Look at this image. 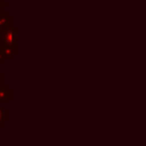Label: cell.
Here are the masks:
<instances>
[{"label": "cell", "instance_id": "cell-4", "mask_svg": "<svg viewBox=\"0 0 146 146\" xmlns=\"http://www.w3.org/2000/svg\"><path fill=\"white\" fill-rule=\"evenodd\" d=\"M5 117H6V115H5V112H3V111L0 108V123H1V122L5 120Z\"/></svg>", "mask_w": 146, "mask_h": 146}, {"label": "cell", "instance_id": "cell-2", "mask_svg": "<svg viewBox=\"0 0 146 146\" xmlns=\"http://www.w3.org/2000/svg\"><path fill=\"white\" fill-rule=\"evenodd\" d=\"M9 26H10V18L5 13H0V30L3 31Z\"/></svg>", "mask_w": 146, "mask_h": 146}, {"label": "cell", "instance_id": "cell-1", "mask_svg": "<svg viewBox=\"0 0 146 146\" xmlns=\"http://www.w3.org/2000/svg\"><path fill=\"white\" fill-rule=\"evenodd\" d=\"M2 34H3V42L2 43L16 49V44H15V36L16 35H15L14 29H11L9 26V27H7V29H5L2 31Z\"/></svg>", "mask_w": 146, "mask_h": 146}, {"label": "cell", "instance_id": "cell-5", "mask_svg": "<svg viewBox=\"0 0 146 146\" xmlns=\"http://www.w3.org/2000/svg\"><path fill=\"white\" fill-rule=\"evenodd\" d=\"M3 57H5V56H3V54H2V51L0 50V62H1V59H2Z\"/></svg>", "mask_w": 146, "mask_h": 146}, {"label": "cell", "instance_id": "cell-6", "mask_svg": "<svg viewBox=\"0 0 146 146\" xmlns=\"http://www.w3.org/2000/svg\"><path fill=\"white\" fill-rule=\"evenodd\" d=\"M1 7H5V2H1L0 1V9H1Z\"/></svg>", "mask_w": 146, "mask_h": 146}, {"label": "cell", "instance_id": "cell-3", "mask_svg": "<svg viewBox=\"0 0 146 146\" xmlns=\"http://www.w3.org/2000/svg\"><path fill=\"white\" fill-rule=\"evenodd\" d=\"M0 99L1 100H9L10 99V91L5 86H0Z\"/></svg>", "mask_w": 146, "mask_h": 146}]
</instances>
